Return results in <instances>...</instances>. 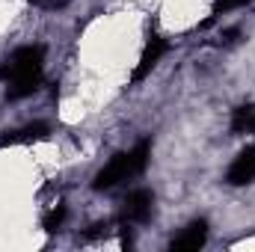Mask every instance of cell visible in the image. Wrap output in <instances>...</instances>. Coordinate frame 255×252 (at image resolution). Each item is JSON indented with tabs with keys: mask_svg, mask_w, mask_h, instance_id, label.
I'll return each mask as SVG.
<instances>
[{
	"mask_svg": "<svg viewBox=\"0 0 255 252\" xmlns=\"http://www.w3.org/2000/svg\"><path fill=\"white\" fill-rule=\"evenodd\" d=\"M45 45H21L0 63V80L6 83V98L21 101L42 86Z\"/></svg>",
	"mask_w": 255,
	"mask_h": 252,
	"instance_id": "1",
	"label": "cell"
},
{
	"mask_svg": "<svg viewBox=\"0 0 255 252\" xmlns=\"http://www.w3.org/2000/svg\"><path fill=\"white\" fill-rule=\"evenodd\" d=\"M151 208H154V193L145 187H136L130 190L122 202V220L136 226V223H145L151 217Z\"/></svg>",
	"mask_w": 255,
	"mask_h": 252,
	"instance_id": "4",
	"label": "cell"
},
{
	"mask_svg": "<svg viewBox=\"0 0 255 252\" xmlns=\"http://www.w3.org/2000/svg\"><path fill=\"white\" fill-rule=\"evenodd\" d=\"M51 133V127L45 122H30L24 127H15V130H6V136L0 139V145H18V142H39Z\"/></svg>",
	"mask_w": 255,
	"mask_h": 252,
	"instance_id": "7",
	"label": "cell"
},
{
	"mask_svg": "<svg viewBox=\"0 0 255 252\" xmlns=\"http://www.w3.org/2000/svg\"><path fill=\"white\" fill-rule=\"evenodd\" d=\"M33 6H39V9H48V12H57V9H65L71 0H30Z\"/></svg>",
	"mask_w": 255,
	"mask_h": 252,
	"instance_id": "11",
	"label": "cell"
},
{
	"mask_svg": "<svg viewBox=\"0 0 255 252\" xmlns=\"http://www.w3.org/2000/svg\"><path fill=\"white\" fill-rule=\"evenodd\" d=\"M229 130L235 136H255V104H241L232 110V122H229Z\"/></svg>",
	"mask_w": 255,
	"mask_h": 252,
	"instance_id": "8",
	"label": "cell"
},
{
	"mask_svg": "<svg viewBox=\"0 0 255 252\" xmlns=\"http://www.w3.org/2000/svg\"><path fill=\"white\" fill-rule=\"evenodd\" d=\"M166 51H169V42H166L163 36L151 33V36H148V42H145V48H142V54H139V63H136L133 74H130V83L145 80V77L154 71V65L163 60V54H166Z\"/></svg>",
	"mask_w": 255,
	"mask_h": 252,
	"instance_id": "3",
	"label": "cell"
},
{
	"mask_svg": "<svg viewBox=\"0 0 255 252\" xmlns=\"http://www.w3.org/2000/svg\"><path fill=\"white\" fill-rule=\"evenodd\" d=\"M205 244H208V220H193L178 238H172L169 250L172 252H199Z\"/></svg>",
	"mask_w": 255,
	"mask_h": 252,
	"instance_id": "6",
	"label": "cell"
},
{
	"mask_svg": "<svg viewBox=\"0 0 255 252\" xmlns=\"http://www.w3.org/2000/svg\"><path fill=\"white\" fill-rule=\"evenodd\" d=\"M255 181V145H247L238 151V157L226 169V184L232 187H247Z\"/></svg>",
	"mask_w": 255,
	"mask_h": 252,
	"instance_id": "5",
	"label": "cell"
},
{
	"mask_svg": "<svg viewBox=\"0 0 255 252\" xmlns=\"http://www.w3.org/2000/svg\"><path fill=\"white\" fill-rule=\"evenodd\" d=\"M247 3H253V0H214V15H226V12L241 9V6H247Z\"/></svg>",
	"mask_w": 255,
	"mask_h": 252,
	"instance_id": "10",
	"label": "cell"
},
{
	"mask_svg": "<svg viewBox=\"0 0 255 252\" xmlns=\"http://www.w3.org/2000/svg\"><path fill=\"white\" fill-rule=\"evenodd\" d=\"M148 157H151V139H139L133 148L113 154L110 163L95 172L92 190H110V187H116V184H122V181H128V178L142 175L145 166H148Z\"/></svg>",
	"mask_w": 255,
	"mask_h": 252,
	"instance_id": "2",
	"label": "cell"
},
{
	"mask_svg": "<svg viewBox=\"0 0 255 252\" xmlns=\"http://www.w3.org/2000/svg\"><path fill=\"white\" fill-rule=\"evenodd\" d=\"M65 217H68V208H65V205L51 208V211L42 217V229H45V232H60L63 223H65Z\"/></svg>",
	"mask_w": 255,
	"mask_h": 252,
	"instance_id": "9",
	"label": "cell"
}]
</instances>
